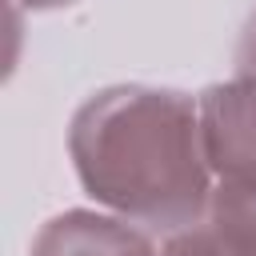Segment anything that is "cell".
I'll return each instance as SVG.
<instances>
[{
    "mask_svg": "<svg viewBox=\"0 0 256 256\" xmlns=\"http://www.w3.org/2000/svg\"><path fill=\"white\" fill-rule=\"evenodd\" d=\"M24 8H32V12H52V8H68V4H76V0H20Z\"/></svg>",
    "mask_w": 256,
    "mask_h": 256,
    "instance_id": "cell-7",
    "label": "cell"
},
{
    "mask_svg": "<svg viewBox=\"0 0 256 256\" xmlns=\"http://www.w3.org/2000/svg\"><path fill=\"white\" fill-rule=\"evenodd\" d=\"M68 156L80 188L120 220L148 232H184L208 216L212 168L200 104L180 88L112 84L68 120Z\"/></svg>",
    "mask_w": 256,
    "mask_h": 256,
    "instance_id": "cell-1",
    "label": "cell"
},
{
    "mask_svg": "<svg viewBox=\"0 0 256 256\" xmlns=\"http://www.w3.org/2000/svg\"><path fill=\"white\" fill-rule=\"evenodd\" d=\"M204 224L216 232L224 256H256V188L216 184Z\"/></svg>",
    "mask_w": 256,
    "mask_h": 256,
    "instance_id": "cell-4",
    "label": "cell"
},
{
    "mask_svg": "<svg viewBox=\"0 0 256 256\" xmlns=\"http://www.w3.org/2000/svg\"><path fill=\"white\" fill-rule=\"evenodd\" d=\"M236 76L256 80V8L248 12L244 32H240V44H236Z\"/></svg>",
    "mask_w": 256,
    "mask_h": 256,
    "instance_id": "cell-6",
    "label": "cell"
},
{
    "mask_svg": "<svg viewBox=\"0 0 256 256\" xmlns=\"http://www.w3.org/2000/svg\"><path fill=\"white\" fill-rule=\"evenodd\" d=\"M200 136L208 168L220 184L256 188V80L232 76L200 96Z\"/></svg>",
    "mask_w": 256,
    "mask_h": 256,
    "instance_id": "cell-2",
    "label": "cell"
},
{
    "mask_svg": "<svg viewBox=\"0 0 256 256\" xmlns=\"http://www.w3.org/2000/svg\"><path fill=\"white\" fill-rule=\"evenodd\" d=\"M28 256H160L148 228L112 212L68 208L40 224Z\"/></svg>",
    "mask_w": 256,
    "mask_h": 256,
    "instance_id": "cell-3",
    "label": "cell"
},
{
    "mask_svg": "<svg viewBox=\"0 0 256 256\" xmlns=\"http://www.w3.org/2000/svg\"><path fill=\"white\" fill-rule=\"evenodd\" d=\"M160 256H224V248H220L216 232L200 220V224H192V228H184V232H172V236L164 240Z\"/></svg>",
    "mask_w": 256,
    "mask_h": 256,
    "instance_id": "cell-5",
    "label": "cell"
}]
</instances>
